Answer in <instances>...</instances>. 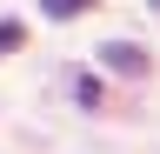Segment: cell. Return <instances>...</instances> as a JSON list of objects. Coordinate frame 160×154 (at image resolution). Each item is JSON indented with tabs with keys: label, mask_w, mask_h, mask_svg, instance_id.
<instances>
[{
	"label": "cell",
	"mask_w": 160,
	"mask_h": 154,
	"mask_svg": "<svg viewBox=\"0 0 160 154\" xmlns=\"http://www.w3.org/2000/svg\"><path fill=\"white\" fill-rule=\"evenodd\" d=\"M100 67H113V74H153L147 47H133V40H107L100 47Z\"/></svg>",
	"instance_id": "cell-1"
},
{
	"label": "cell",
	"mask_w": 160,
	"mask_h": 154,
	"mask_svg": "<svg viewBox=\"0 0 160 154\" xmlns=\"http://www.w3.org/2000/svg\"><path fill=\"white\" fill-rule=\"evenodd\" d=\"M73 13H93V0H40V20H73Z\"/></svg>",
	"instance_id": "cell-2"
},
{
	"label": "cell",
	"mask_w": 160,
	"mask_h": 154,
	"mask_svg": "<svg viewBox=\"0 0 160 154\" xmlns=\"http://www.w3.org/2000/svg\"><path fill=\"white\" fill-rule=\"evenodd\" d=\"M7 47H20V27H13V20L0 27V54H7Z\"/></svg>",
	"instance_id": "cell-3"
}]
</instances>
